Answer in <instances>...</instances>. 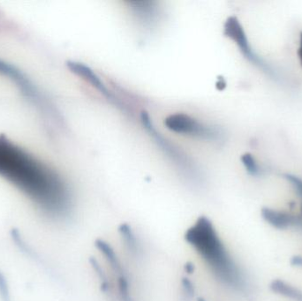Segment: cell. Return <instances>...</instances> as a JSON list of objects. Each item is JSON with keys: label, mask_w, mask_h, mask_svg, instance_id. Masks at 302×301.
<instances>
[{"label": "cell", "mask_w": 302, "mask_h": 301, "mask_svg": "<svg viewBox=\"0 0 302 301\" xmlns=\"http://www.w3.org/2000/svg\"><path fill=\"white\" fill-rule=\"evenodd\" d=\"M186 239L196 249L216 275L228 284L239 283V273L213 225L205 217L190 229Z\"/></svg>", "instance_id": "cell-2"}, {"label": "cell", "mask_w": 302, "mask_h": 301, "mask_svg": "<svg viewBox=\"0 0 302 301\" xmlns=\"http://www.w3.org/2000/svg\"><path fill=\"white\" fill-rule=\"evenodd\" d=\"M0 74L7 76L11 81H14L26 98L35 105H41V108L43 107L45 102L42 95L40 94L36 86L22 71L14 65L0 60Z\"/></svg>", "instance_id": "cell-6"}, {"label": "cell", "mask_w": 302, "mask_h": 301, "mask_svg": "<svg viewBox=\"0 0 302 301\" xmlns=\"http://www.w3.org/2000/svg\"><path fill=\"white\" fill-rule=\"evenodd\" d=\"M141 121L142 126L149 133V135L154 139L156 143L161 147L162 150L168 155L169 158H171L172 161L175 162L176 165H178L179 168L182 169V171L188 174L193 173V176L195 175L196 171L193 163L190 161L189 158H187L179 147H175V145L170 142L166 138L158 132V130L156 129V126L152 122V119H150L148 112H141Z\"/></svg>", "instance_id": "cell-5"}, {"label": "cell", "mask_w": 302, "mask_h": 301, "mask_svg": "<svg viewBox=\"0 0 302 301\" xmlns=\"http://www.w3.org/2000/svg\"><path fill=\"white\" fill-rule=\"evenodd\" d=\"M263 216L271 224L278 228L287 227L291 223V217L288 215L274 211L270 209L263 210Z\"/></svg>", "instance_id": "cell-9"}, {"label": "cell", "mask_w": 302, "mask_h": 301, "mask_svg": "<svg viewBox=\"0 0 302 301\" xmlns=\"http://www.w3.org/2000/svg\"><path fill=\"white\" fill-rule=\"evenodd\" d=\"M298 56H299L300 63L302 65V32L300 33V36H299V47L298 49Z\"/></svg>", "instance_id": "cell-12"}, {"label": "cell", "mask_w": 302, "mask_h": 301, "mask_svg": "<svg viewBox=\"0 0 302 301\" xmlns=\"http://www.w3.org/2000/svg\"><path fill=\"white\" fill-rule=\"evenodd\" d=\"M0 177L51 216H62L71 205L67 184L54 170L0 134Z\"/></svg>", "instance_id": "cell-1"}, {"label": "cell", "mask_w": 302, "mask_h": 301, "mask_svg": "<svg viewBox=\"0 0 302 301\" xmlns=\"http://www.w3.org/2000/svg\"><path fill=\"white\" fill-rule=\"evenodd\" d=\"M164 124L167 129L179 134L197 137L207 140H218L222 138L221 131L217 127L208 126L184 113H176L168 116L165 119Z\"/></svg>", "instance_id": "cell-4"}, {"label": "cell", "mask_w": 302, "mask_h": 301, "mask_svg": "<svg viewBox=\"0 0 302 301\" xmlns=\"http://www.w3.org/2000/svg\"><path fill=\"white\" fill-rule=\"evenodd\" d=\"M301 212H302V206H301Z\"/></svg>", "instance_id": "cell-13"}, {"label": "cell", "mask_w": 302, "mask_h": 301, "mask_svg": "<svg viewBox=\"0 0 302 301\" xmlns=\"http://www.w3.org/2000/svg\"><path fill=\"white\" fill-rule=\"evenodd\" d=\"M67 67L73 74L83 79L85 81H87L88 83L91 85L93 88L97 89L103 95H105L106 98H108V100L117 103L116 99L114 98L113 94L110 92L109 89L103 82L101 78L99 77L98 75L95 74L90 67L86 66L83 63L76 62L73 60L67 61Z\"/></svg>", "instance_id": "cell-7"}, {"label": "cell", "mask_w": 302, "mask_h": 301, "mask_svg": "<svg viewBox=\"0 0 302 301\" xmlns=\"http://www.w3.org/2000/svg\"><path fill=\"white\" fill-rule=\"evenodd\" d=\"M132 9L142 21H153L157 15V7L153 2H131Z\"/></svg>", "instance_id": "cell-8"}, {"label": "cell", "mask_w": 302, "mask_h": 301, "mask_svg": "<svg viewBox=\"0 0 302 301\" xmlns=\"http://www.w3.org/2000/svg\"><path fill=\"white\" fill-rule=\"evenodd\" d=\"M241 162H242L243 165L245 166L246 172H248L250 175H260L261 172H262L260 166L257 164L256 159H255V158L250 153H246V154L242 155Z\"/></svg>", "instance_id": "cell-10"}, {"label": "cell", "mask_w": 302, "mask_h": 301, "mask_svg": "<svg viewBox=\"0 0 302 301\" xmlns=\"http://www.w3.org/2000/svg\"><path fill=\"white\" fill-rule=\"evenodd\" d=\"M224 34L226 37L232 39V41L235 42L239 47L240 53H242L243 56L245 57L249 62L262 69L263 72L272 78L273 80L276 81L280 80L279 74L276 69L254 52L249 44L248 39L246 37V33L244 31L242 25L240 24L238 18L231 16L226 20L224 25Z\"/></svg>", "instance_id": "cell-3"}, {"label": "cell", "mask_w": 302, "mask_h": 301, "mask_svg": "<svg viewBox=\"0 0 302 301\" xmlns=\"http://www.w3.org/2000/svg\"><path fill=\"white\" fill-rule=\"evenodd\" d=\"M285 179L288 180L289 182L292 183V186H294L297 193L302 196V180L296 176L292 174H285Z\"/></svg>", "instance_id": "cell-11"}]
</instances>
